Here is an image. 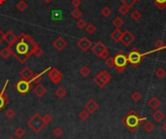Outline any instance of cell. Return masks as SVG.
<instances>
[{"instance_id": "6da1fadb", "label": "cell", "mask_w": 166, "mask_h": 139, "mask_svg": "<svg viewBox=\"0 0 166 139\" xmlns=\"http://www.w3.org/2000/svg\"><path fill=\"white\" fill-rule=\"evenodd\" d=\"M18 38L19 40L16 45V51L13 52V56L20 63H24L31 55L40 57L44 54L43 50L28 34L21 33Z\"/></svg>"}, {"instance_id": "7a4b0ae2", "label": "cell", "mask_w": 166, "mask_h": 139, "mask_svg": "<svg viewBox=\"0 0 166 139\" xmlns=\"http://www.w3.org/2000/svg\"><path fill=\"white\" fill-rule=\"evenodd\" d=\"M146 121H147V118L141 117V116L138 113H136L134 110H130L128 113L122 119V123L124 125V126L130 131V132H135V131L138 129V127Z\"/></svg>"}, {"instance_id": "3957f363", "label": "cell", "mask_w": 166, "mask_h": 139, "mask_svg": "<svg viewBox=\"0 0 166 139\" xmlns=\"http://www.w3.org/2000/svg\"><path fill=\"white\" fill-rule=\"evenodd\" d=\"M27 126L31 129L35 133L40 132L44 129L46 123L43 121V118L39 113L33 114V116L27 121Z\"/></svg>"}, {"instance_id": "277c9868", "label": "cell", "mask_w": 166, "mask_h": 139, "mask_svg": "<svg viewBox=\"0 0 166 139\" xmlns=\"http://www.w3.org/2000/svg\"><path fill=\"white\" fill-rule=\"evenodd\" d=\"M144 54L141 53L138 49L133 48L127 55V59H128V63L132 65L133 67H137L141 61L144 59Z\"/></svg>"}, {"instance_id": "5b68a950", "label": "cell", "mask_w": 166, "mask_h": 139, "mask_svg": "<svg viewBox=\"0 0 166 139\" xmlns=\"http://www.w3.org/2000/svg\"><path fill=\"white\" fill-rule=\"evenodd\" d=\"M114 60H115V67L117 69V71L119 73H122L124 71L127 63H128L127 55H125L123 52H119L114 56Z\"/></svg>"}, {"instance_id": "8992f818", "label": "cell", "mask_w": 166, "mask_h": 139, "mask_svg": "<svg viewBox=\"0 0 166 139\" xmlns=\"http://www.w3.org/2000/svg\"><path fill=\"white\" fill-rule=\"evenodd\" d=\"M90 49H91L92 53H93L97 57H100V59H107V57L109 56L108 48L101 41L96 42L95 44L92 45V47Z\"/></svg>"}, {"instance_id": "52a82bcc", "label": "cell", "mask_w": 166, "mask_h": 139, "mask_svg": "<svg viewBox=\"0 0 166 139\" xmlns=\"http://www.w3.org/2000/svg\"><path fill=\"white\" fill-rule=\"evenodd\" d=\"M111 81V75L107 71L103 70L93 77V83L99 88H104Z\"/></svg>"}, {"instance_id": "ba28073f", "label": "cell", "mask_w": 166, "mask_h": 139, "mask_svg": "<svg viewBox=\"0 0 166 139\" xmlns=\"http://www.w3.org/2000/svg\"><path fill=\"white\" fill-rule=\"evenodd\" d=\"M14 88H15V90L20 92L21 95L25 96L26 94L30 91V88H32V86H31V83H30L29 81L21 79L20 81H18L17 84L14 85Z\"/></svg>"}, {"instance_id": "9c48e42d", "label": "cell", "mask_w": 166, "mask_h": 139, "mask_svg": "<svg viewBox=\"0 0 166 139\" xmlns=\"http://www.w3.org/2000/svg\"><path fill=\"white\" fill-rule=\"evenodd\" d=\"M48 77L51 79L52 82L55 85H59L60 81L62 80V73H61L57 68H52L50 69L48 73Z\"/></svg>"}, {"instance_id": "30bf717a", "label": "cell", "mask_w": 166, "mask_h": 139, "mask_svg": "<svg viewBox=\"0 0 166 139\" xmlns=\"http://www.w3.org/2000/svg\"><path fill=\"white\" fill-rule=\"evenodd\" d=\"M9 84V80H6V82L3 86L2 91H0V112H1L4 108L8 105L9 103V99H8V95L6 94V88Z\"/></svg>"}, {"instance_id": "8fae6325", "label": "cell", "mask_w": 166, "mask_h": 139, "mask_svg": "<svg viewBox=\"0 0 166 139\" xmlns=\"http://www.w3.org/2000/svg\"><path fill=\"white\" fill-rule=\"evenodd\" d=\"M92 45H93L92 44V42L86 36L82 37L78 42H77V46H78V47L80 48V50H82L83 52L88 51V50L92 47Z\"/></svg>"}, {"instance_id": "7c38bea8", "label": "cell", "mask_w": 166, "mask_h": 139, "mask_svg": "<svg viewBox=\"0 0 166 139\" xmlns=\"http://www.w3.org/2000/svg\"><path fill=\"white\" fill-rule=\"evenodd\" d=\"M135 40V37L132 33H131L129 30H124V31L122 32V40L121 42L125 46V47H128L131 44L133 43Z\"/></svg>"}, {"instance_id": "4fadbf2b", "label": "cell", "mask_w": 166, "mask_h": 139, "mask_svg": "<svg viewBox=\"0 0 166 139\" xmlns=\"http://www.w3.org/2000/svg\"><path fill=\"white\" fill-rule=\"evenodd\" d=\"M18 40H19L18 36L15 35V33L12 30H8V31L4 34V41L6 42L9 47H12L13 45L16 44Z\"/></svg>"}, {"instance_id": "5bb4252c", "label": "cell", "mask_w": 166, "mask_h": 139, "mask_svg": "<svg viewBox=\"0 0 166 139\" xmlns=\"http://www.w3.org/2000/svg\"><path fill=\"white\" fill-rule=\"evenodd\" d=\"M53 46L59 52H61V51H63V50L65 49V47L67 46V42L65 41V39L63 37L59 36L57 38H56L55 41L53 42Z\"/></svg>"}, {"instance_id": "9a60e30c", "label": "cell", "mask_w": 166, "mask_h": 139, "mask_svg": "<svg viewBox=\"0 0 166 139\" xmlns=\"http://www.w3.org/2000/svg\"><path fill=\"white\" fill-rule=\"evenodd\" d=\"M98 107H99L98 103L93 99H90L88 101L86 102V104H84V109H86L90 114H93L94 112H96V110L98 109Z\"/></svg>"}, {"instance_id": "2e32d148", "label": "cell", "mask_w": 166, "mask_h": 139, "mask_svg": "<svg viewBox=\"0 0 166 139\" xmlns=\"http://www.w3.org/2000/svg\"><path fill=\"white\" fill-rule=\"evenodd\" d=\"M20 76H21V79L26 80V81H29L34 76V73H33V71L28 66H25V67H24L20 71Z\"/></svg>"}, {"instance_id": "e0dca14e", "label": "cell", "mask_w": 166, "mask_h": 139, "mask_svg": "<svg viewBox=\"0 0 166 139\" xmlns=\"http://www.w3.org/2000/svg\"><path fill=\"white\" fill-rule=\"evenodd\" d=\"M166 49V44L164 43L162 40H157L156 43H154V49L152 50V51H149L144 54V56L146 55H149V54H153V53H156L158 51H162V50H165Z\"/></svg>"}, {"instance_id": "ac0fdd59", "label": "cell", "mask_w": 166, "mask_h": 139, "mask_svg": "<svg viewBox=\"0 0 166 139\" xmlns=\"http://www.w3.org/2000/svg\"><path fill=\"white\" fill-rule=\"evenodd\" d=\"M33 92L35 94L36 96H38V97H42V96H44L46 92H47V88H45V86H43V85L39 83L33 88Z\"/></svg>"}, {"instance_id": "d6986e66", "label": "cell", "mask_w": 166, "mask_h": 139, "mask_svg": "<svg viewBox=\"0 0 166 139\" xmlns=\"http://www.w3.org/2000/svg\"><path fill=\"white\" fill-rule=\"evenodd\" d=\"M50 69H51V67H48L47 69H45V70H43L41 73H39V74H34V76L29 80V82L31 84H36V85L39 84L42 80V76H43L45 73H47V71L50 70Z\"/></svg>"}, {"instance_id": "ffe728a7", "label": "cell", "mask_w": 166, "mask_h": 139, "mask_svg": "<svg viewBox=\"0 0 166 139\" xmlns=\"http://www.w3.org/2000/svg\"><path fill=\"white\" fill-rule=\"evenodd\" d=\"M122 32L121 28H116L113 32L111 33V38L113 39L116 43H119L122 40Z\"/></svg>"}, {"instance_id": "44dd1931", "label": "cell", "mask_w": 166, "mask_h": 139, "mask_svg": "<svg viewBox=\"0 0 166 139\" xmlns=\"http://www.w3.org/2000/svg\"><path fill=\"white\" fill-rule=\"evenodd\" d=\"M0 56H2V59H8L10 56H13V51L12 49H11V47H6L4 49H2V51L0 52Z\"/></svg>"}, {"instance_id": "7402d4cb", "label": "cell", "mask_w": 166, "mask_h": 139, "mask_svg": "<svg viewBox=\"0 0 166 139\" xmlns=\"http://www.w3.org/2000/svg\"><path fill=\"white\" fill-rule=\"evenodd\" d=\"M153 119L156 122L160 123V122H162V121H163V120L165 119V114H164L161 110H156V111L153 113Z\"/></svg>"}, {"instance_id": "603a6c76", "label": "cell", "mask_w": 166, "mask_h": 139, "mask_svg": "<svg viewBox=\"0 0 166 139\" xmlns=\"http://www.w3.org/2000/svg\"><path fill=\"white\" fill-rule=\"evenodd\" d=\"M161 102L159 101V99L156 97H152L148 101V105L152 108V109H157L158 107L160 106Z\"/></svg>"}, {"instance_id": "cb8c5ba5", "label": "cell", "mask_w": 166, "mask_h": 139, "mask_svg": "<svg viewBox=\"0 0 166 139\" xmlns=\"http://www.w3.org/2000/svg\"><path fill=\"white\" fill-rule=\"evenodd\" d=\"M63 18V12L61 10H53L52 11V19L55 21H59Z\"/></svg>"}, {"instance_id": "d4e9b609", "label": "cell", "mask_w": 166, "mask_h": 139, "mask_svg": "<svg viewBox=\"0 0 166 139\" xmlns=\"http://www.w3.org/2000/svg\"><path fill=\"white\" fill-rule=\"evenodd\" d=\"M153 1L158 10L163 11L166 8V0H153Z\"/></svg>"}, {"instance_id": "484cf974", "label": "cell", "mask_w": 166, "mask_h": 139, "mask_svg": "<svg viewBox=\"0 0 166 139\" xmlns=\"http://www.w3.org/2000/svg\"><path fill=\"white\" fill-rule=\"evenodd\" d=\"M27 7H28L27 3H26L24 0H20V1L17 3V8L20 12H24V11L27 9Z\"/></svg>"}, {"instance_id": "4316f807", "label": "cell", "mask_w": 166, "mask_h": 139, "mask_svg": "<svg viewBox=\"0 0 166 139\" xmlns=\"http://www.w3.org/2000/svg\"><path fill=\"white\" fill-rule=\"evenodd\" d=\"M153 129H154V126H153V123L152 122L148 121V120H147L146 122H144V129H145L146 132H148V133L152 132V131L153 130Z\"/></svg>"}, {"instance_id": "83f0119b", "label": "cell", "mask_w": 166, "mask_h": 139, "mask_svg": "<svg viewBox=\"0 0 166 139\" xmlns=\"http://www.w3.org/2000/svg\"><path fill=\"white\" fill-rule=\"evenodd\" d=\"M113 25L116 28H121L122 26L124 25V21L122 20V18H119V17H117V18H115L114 19V21H113Z\"/></svg>"}, {"instance_id": "f1b7e54d", "label": "cell", "mask_w": 166, "mask_h": 139, "mask_svg": "<svg viewBox=\"0 0 166 139\" xmlns=\"http://www.w3.org/2000/svg\"><path fill=\"white\" fill-rule=\"evenodd\" d=\"M91 70L90 69V67L87 66V65H84V66H82V68L80 69V74L82 75L83 77H87L90 76Z\"/></svg>"}, {"instance_id": "f546056e", "label": "cell", "mask_w": 166, "mask_h": 139, "mask_svg": "<svg viewBox=\"0 0 166 139\" xmlns=\"http://www.w3.org/2000/svg\"><path fill=\"white\" fill-rule=\"evenodd\" d=\"M67 94V91L65 88H59L56 91V95L59 98H64L65 96Z\"/></svg>"}, {"instance_id": "4dcf8cb0", "label": "cell", "mask_w": 166, "mask_h": 139, "mask_svg": "<svg viewBox=\"0 0 166 139\" xmlns=\"http://www.w3.org/2000/svg\"><path fill=\"white\" fill-rule=\"evenodd\" d=\"M130 17H131V19H132L134 22H138L142 18V14L139 12L138 10H134L133 12L131 13Z\"/></svg>"}, {"instance_id": "1f68e13d", "label": "cell", "mask_w": 166, "mask_h": 139, "mask_svg": "<svg viewBox=\"0 0 166 139\" xmlns=\"http://www.w3.org/2000/svg\"><path fill=\"white\" fill-rule=\"evenodd\" d=\"M76 25H77V28H80V29H84V28H86V26L87 25V22L84 20V19H79V20H77V22H76Z\"/></svg>"}, {"instance_id": "d6a6232c", "label": "cell", "mask_w": 166, "mask_h": 139, "mask_svg": "<svg viewBox=\"0 0 166 139\" xmlns=\"http://www.w3.org/2000/svg\"><path fill=\"white\" fill-rule=\"evenodd\" d=\"M14 134L16 135V137L18 138H22L24 136V134H25V131L21 129V127H18V129H15L14 131Z\"/></svg>"}, {"instance_id": "836d02e7", "label": "cell", "mask_w": 166, "mask_h": 139, "mask_svg": "<svg viewBox=\"0 0 166 139\" xmlns=\"http://www.w3.org/2000/svg\"><path fill=\"white\" fill-rule=\"evenodd\" d=\"M71 16L74 19H76V20H79V19L82 18V12L79 10V8H75L71 12Z\"/></svg>"}, {"instance_id": "e575fe53", "label": "cell", "mask_w": 166, "mask_h": 139, "mask_svg": "<svg viewBox=\"0 0 166 139\" xmlns=\"http://www.w3.org/2000/svg\"><path fill=\"white\" fill-rule=\"evenodd\" d=\"M88 117H90V113L84 109V110H82L79 113V118L82 120V121H87V120L88 119Z\"/></svg>"}, {"instance_id": "d590c367", "label": "cell", "mask_w": 166, "mask_h": 139, "mask_svg": "<svg viewBox=\"0 0 166 139\" xmlns=\"http://www.w3.org/2000/svg\"><path fill=\"white\" fill-rule=\"evenodd\" d=\"M105 64L107 65L109 68H113L115 67V60L113 56H108L106 60H105Z\"/></svg>"}, {"instance_id": "8d00e7d4", "label": "cell", "mask_w": 166, "mask_h": 139, "mask_svg": "<svg viewBox=\"0 0 166 139\" xmlns=\"http://www.w3.org/2000/svg\"><path fill=\"white\" fill-rule=\"evenodd\" d=\"M142 98V94L139 91H134L132 94H131V99L133 100L134 102H138L140 101Z\"/></svg>"}, {"instance_id": "74e56055", "label": "cell", "mask_w": 166, "mask_h": 139, "mask_svg": "<svg viewBox=\"0 0 166 139\" xmlns=\"http://www.w3.org/2000/svg\"><path fill=\"white\" fill-rule=\"evenodd\" d=\"M53 134L55 135L56 137L59 138V137H61L63 135V130L61 129L59 126H57V127H56V129L53 130Z\"/></svg>"}, {"instance_id": "f35d334b", "label": "cell", "mask_w": 166, "mask_h": 139, "mask_svg": "<svg viewBox=\"0 0 166 139\" xmlns=\"http://www.w3.org/2000/svg\"><path fill=\"white\" fill-rule=\"evenodd\" d=\"M129 9H130L129 7H127V6H125V5L122 4V5L119 8V14H121V15H122V16H124V15L128 14Z\"/></svg>"}, {"instance_id": "ab89813d", "label": "cell", "mask_w": 166, "mask_h": 139, "mask_svg": "<svg viewBox=\"0 0 166 139\" xmlns=\"http://www.w3.org/2000/svg\"><path fill=\"white\" fill-rule=\"evenodd\" d=\"M86 31L88 33V34H93L95 31H96V28L94 25L92 24H90L86 26Z\"/></svg>"}, {"instance_id": "60d3db41", "label": "cell", "mask_w": 166, "mask_h": 139, "mask_svg": "<svg viewBox=\"0 0 166 139\" xmlns=\"http://www.w3.org/2000/svg\"><path fill=\"white\" fill-rule=\"evenodd\" d=\"M165 70L163 68H161V67H159V68H157L156 70V76L157 77V78H163V77L165 76Z\"/></svg>"}, {"instance_id": "b9f144b4", "label": "cell", "mask_w": 166, "mask_h": 139, "mask_svg": "<svg viewBox=\"0 0 166 139\" xmlns=\"http://www.w3.org/2000/svg\"><path fill=\"white\" fill-rule=\"evenodd\" d=\"M111 13H112L111 9L109 8V7H107V6L104 7V8H102V10H101V15L103 17H105V18L109 17L111 15Z\"/></svg>"}, {"instance_id": "7bdbcfd3", "label": "cell", "mask_w": 166, "mask_h": 139, "mask_svg": "<svg viewBox=\"0 0 166 139\" xmlns=\"http://www.w3.org/2000/svg\"><path fill=\"white\" fill-rule=\"evenodd\" d=\"M5 116L8 119L12 120L15 117V116H16V113H15V111L13 109H8V110L5 112Z\"/></svg>"}, {"instance_id": "ee69618b", "label": "cell", "mask_w": 166, "mask_h": 139, "mask_svg": "<svg viewBox=\"0 0 166 139\" xmlns=\"http://www.w3.org/2000/svg\"><path fill=\"white\" fill-rule=\"evenodd\" d=\"M42 118H43V121H44V123H46V125H49V123L53 121V117L50 114H46Z\"/></svg>"}, {"instance_id": "f6af8a7d", "label": "cell", "mask_w": 166, "mask_h": 139, "mask_svg": "<svg viewBox=\"0 0 166 139\" xmlns=\"http://www.w3.org/2000/svg\"><path fill=\"white\" fill-rule=\"evenodd\" d=\"M135 2H136L135 0H122V4L125 5V6H127V7H129V8L134 5Z\"/></svg>"}, {"instance_id": "bcb514c9", "label": "cell", "mask_w": 166, "mask_h": 139, "mask_svg": "<svg viewBox=\"0 0 166 139\" xmlns=\"http://www.w3.org/2000/svg\"><path fill=\"white\" fill-rule=\"evenodd\" d=\"M82 4V1L81 0H72L71 1V5L74 7V8H79Z\"/></svg>"}, {"instance_id": "7dc6e473", "label": "cell", "mask_w": 166, "mask_h": 139, "mask_svg": "<svg viewBox=\"0 0 166 139\" xmlns=\"http://www.w3.org/2000/svg\"><path fill=\"white\" fill-rule=\"evenodd\" d=\"M4 34L5 33L3 32L1 29H0V44H1L3 41H4Z\"/></svg>"}, {"instance_id": "c3c4849f", "label": "cell", "mask_w": 166, "mask_h": 139, "mask_svg": "<svg viewBox=\"0 0 166 139\" xmlns=\"http://www.w3.org/2000/svg\"><path fill=\"white\" fill-rule=\"evenodd\" d=\"M162 129H163L164 132H166V122L163 123V125H162Z\"/></svg>"}, {"instance_id": "681fc988", "label": "cell", "mask_w": 166, "mask_h": 139, "mask_svg": "<svg viewBox=\"0 0 166 139\" xmlns=\"http://www.w3.org/2000/svg\"><path fill=\"white\" fill-rule=\"evenodd\" d=\"M44 1H45L46 3H47V4H50V3H51V2L53 1V0H44Z\"/></svg>"}, {"instance_id": "f907efd6", "label": "cell", "mask_w": 166, "mask_h": 139, "mask_svg": "<svg viewBox=\"0 0 166 139\" xmlns=\"http://www.w3.org/2000/svg\"><path fill=\"white\" fill-rule=\"evenodd\" d=\"M6 0H0V5H2V4H4Z\"/></svg>"}, {"instance_id": "816d5d0a", "label": "cell", "mask_w": 166, "mask_h": 139, "mask_svg": "<svg viewBox=\"0 0 166 139\" xmlns=\"http://www.w3.org/2000/svg\"><path fill=\"white\" fill-rule=\"evenodd\" d=\"M9 139H15V138H14V137H10Z\"/></svg>"}, {"instance_id": "f5cc1de1", "label": "cell", "mask_w": 166, "mask_h": 139, "mask_svg": "<svg viewBox=\"0 0 166 139\" xmlns=\"http://www.w3.org/2000/svg\"><path fill=\"white\" fill-rule=\"evenodd\" d=\"M135 1H141V0H135Z\"/></svg>"}]
</instances>
